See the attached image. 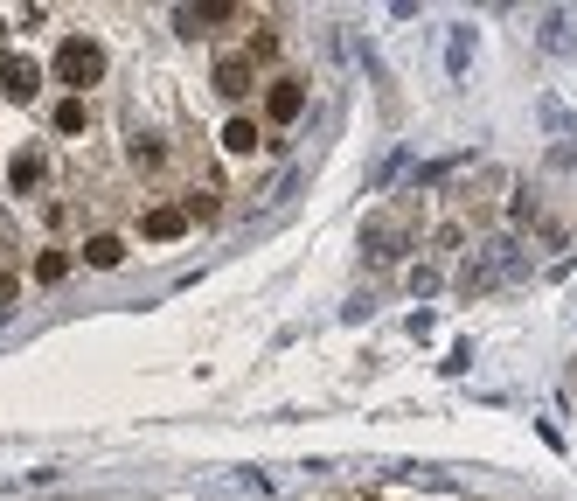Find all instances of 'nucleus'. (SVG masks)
<instances>
[{"mask_svg": "<svg viewBox=\"0 0 577 501\" xmlns=\"http://www.w3.org/2000/svg\"><path fill=\"white\" fill-rule=\"evenodd\" d=\"M0 56H7V21H0Z\"/></svg>", "mask_w": 577, "mask_h": 501, "instance_id": "ddd939ff", "label": "nucleus"}, {"mask_svg": "<svg viewBox=\"0 0 577 501\" xmlns=\"http://www.w3.org/2000/svg\"><path fill=\"white\" fill-rule=\"evenodd\" d=\"M209 84H216L223 98H244V91L258 84V63H251V49H237V56H216V70H209Z\"/></svg>", "mask_w": 577, "mask_h": 501, "instance_id": "7ed1b4c3", "label": "nucleus"}, {"mask_svg": "<svg viewBox=\"0 0 577 501\" xmlns=\"http://www.w3.org/2000/svg\"><path fill=\"white\" fill-rule=\"evenodd\" d=\"M181 209H188V223H209V216H216V188H202V195H188Z\"/></svg>", "mask_w": 577, "mask_h": 501, "instance_id": "9b49d317", "label": "nucleus"}, {"mask_svg": "<svg viewBox=\"0 0 577 501\" xmlns=\"http://www.w3.org/2000/svg\"><path fill=\"white\" fill-rule=\"evenodd\" d=\"M42 77H49V70H42L35 56H0V98H7V105H35V98H42Z\"/></svg>", "mask_w": 577, "mask_h": 501, "instance_id": "f03ea898", "label": "nucleus"}, {"mask_svg": "<svg viewBox=\"0 0 577 501\" xmlns=\"http://www.w3.org/2000/svg\"><path fill=\"white\" fill-rule=\"evenodd\" d=\"M105 70H112V56H105L98 35H63V49H56V63H49V77H56L70 98H84L91 84H105Z\"/></svg>", "mask_w": 577, "mask_h": 501, "instance_id": "f257e3e1", "label": "nucleus"}, {"mask_svg": "<svg viewBox=\"0 0 577 501\" xmlns=\"http://www.w3.org/2000/svg\"><path fill=\"white\" fill-rule=\"evenodd\" d=\"M70 265H77L70 251H42V258H35V286H63V279H70Z\"/></svg>", "mask_w": 577, "mask_h": 501, "instance_id": "9d476101", "label": "nucleus"}, {"mask_svg": "<svg viewBox=\"0 0 577 501\" xmlns=\"http://www.w3.org/2000/svg\"><path fill=\"white\" fill-rule=\"evenodd\" d=\"M84 265H91V272H112V265H126V237H112V230L84 237Z\"/></svg>", "mask_w": 577, "mask_h": 501, "instance_id": "0eeeda50", "label": "nucleus"}, {"mask_svg": "<svg viewBox=\"0 0 577 501\" xmlns=\"http://www.w3.org/2000/svg\"><path fill=\"white\" fill-rule=\"evenodd\" d=\"M299 112H306V84H299V77H272V91H265V119H272V126H292Z\"/></svg>", "mask_w": 577, "mask_h": 501, "instance_id": "20e7f679", "label": "nucleus"}, {"mask_svg": "<svg viewBox=\"0 0 577 501\" xmlns=\"http://www.w3.org/2000/svg\"><path fill=\"white\" fill-rule=\"evenodd\" d=\"M63 140H77V133H91V98H63L56 105V119H49Z\"/></svg>", "mask_w": 577, "mask_h": 501, "instance_id": "1a4fd4ad", "label": "nucleus"}, {"mask_svg": "<svg viewBox=\"0 0 577 501\" xmlns=\"http://www.w3.org/2000/svg\"><path fill=\"white\" fill-rule=\"evenodd\" d=\"M258 147H265V133H258V119H244V112H237V119L223 126V154H237V161H244V154H258Z\"/></svg>", "mask_w": 577, "mask_h": 501, "instance_id": "6e6552de", "label": "nucleus"}, {"mask_svg": "<svg viewBox=\"0 0 577 501\" xmlns=\"http://www.w3.org/2000/svg\"><path fill=\"white\" fill-rule=\"evenodd\" d=\"M42 174H49V161H42L35 147H21V154L7 161V188H14V195H35V188H42Z\"/></svg>", "mask_w": 577, "mask_h": 501, "instance_id": "423d86ee", "label": "nucleus"}, {"mask_svg": "<svg viewBox=\"0 0 577 501\" xmlns=\"http://www.w3.org/2000/svg\"><path fill=\"white\" fill-rule=\"evenodd\" d=\"M14 300H21V279H14V272H0V307H14Z\"/></svg>", "mask_w": 577, "mask_h": 501, "instance_id": "f8f14e48", "label": "nucleus"}, {"mask_svg": "<svg viewBox=\"0 0 577 501\" xmlns=\"http://www.w3.org/2000/svg\"><path fill=\"white\" fill-rule=\"evenodd\" d=\"M140 237H146V244H174V237H188V209H181V202L146 209V216H140Z\"/></svg>", "mask_w": 577, "mask_h": 501, "instance_id": "39448f33", "label": "nucleus"}]
</instances>
